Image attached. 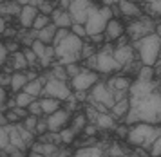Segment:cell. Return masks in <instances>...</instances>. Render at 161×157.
<instances>
[{"instance_id":"cell-1","label":"cell","mask_w":161,"mask_h":157,"mask_svg":"<svg viewBox=\"0 0 161 157\" xmlns=\"http://www.w3.org/2000/svg\"><path fill=\"white\" fill-rule=\"evenodd\" d=\"M130 110L123 119L125 125L148 123L161 125V83L156 79H134L129 89Z\"/></svg>"},{"instance_id":"cell-2","label":"cell","mask_w":161,"mask_h":157,"mask_svg":"<svg viewBox=\"0 0 161 157\" xmlns=\"http://www.w3.org/2000/svg\"><path fill=\"white\" fill-rule=\"evenodd\" d=\"M161 136V125H148V123H136L130 125L129 128V136L127 141L136 146V148H143L148 152L152 143Z\"/></svg>"},{"instance_id":"cell-3","label":"cell","mask_w":161,"mask_h":157,"mask_svg":"<svg viewBox=\"0 0 161 157\" xmlns=\"http://www.w3.org/2000/svg\"><path fill=\"white\" fill-rule=\"evenodd\" d=\"M132 47L136 51V56L139 58L141 65L154 67L158 63V58L161 54V38L156 33H152V35L145 36V38H141L138 42H134Z\"/></svg>"},{"instance_id":"cell-4","label":"cell","mask_w":161,"mask_h":157,"mask_svg":"<svg viewBox=\"0 0 161 157\" xmlns=\"http://www.w3.org/2000/svg\"><path fill=\"white\" fill-rule=\"evenodd\" d=\"M81 49H83V38L76 36L74 33H69L54 47V51H56V60L60 62V65L78 63L81 60Z\"/></svg>"},{"instance_id":"cell-5","label":"cell","mask_w":161,"mask_h":157,"mask_svg":"<svg viewBox=\"0 0 161 157\" xmlns=\"http://www.w3.org/2000/svg\"><path fill=\"white\" fill-rule=\"evenodd\" d=\"M87 63V69L91 71H96V72H102V74H110V72H116V71H121L123 67L116 62L114 58V49L110 45H105L102 51H98L94 56H91L85 60Z\"/></svg>"},{"instance_id":"cell-6","label":"cell","mask_w":161,"mask_h":157,"mask_svg":"<svg viewBox=\"0 0 161 157\" xmlns=\"http://www.w3.org/2000/svg\"><path fill=\"white\" fill-rule=\"evenodd\" d=\"M112 20V9L109 6H96L92 13L89 14L87 22H85V29H87V36L94 35H105L107 24Z\"/></svg>"},{"instance_id":"cell-7","label":"cell","mask_w":161,"mask_h":157,"mask_svg":"<svg viewBox=\"0 0 161 157\" xmlns=\"http://www.w3.org/2000/svg\"><path fill=\"white\" fill-rule=\"evenodd\" d=\"M89 101H91V105L100 103V105H103V107H107L110 110V108L116 105V96H114V90H112L107 83L98 81V83L92 87V90H91Z\"/></svg>"},{"instance_id":"cell-8","label":"cell","mask_w":161,"mask_h":157,"mask_svg":"<svg viewBox=\"0 0 161 157\" xmlns=\"http://www.w3.org/2000/svg\"><path fill=\"white\" fill-rule=\"evenodd\" d=\"M71 96H73V89L67 81L47 78L44 87V98H54V100H60V101H67Z\"/></svg>"},{"instance_id":"cell-9","label":"cell","mask_w":161,"mask_h":157,"mask_svg":"<svg viewBox=\"0 0 161 157\" xmlns=\"http://www.w3.org/2000/svg\"><path fill=\"white\" fill-rule=\"evenodd\" d=\"M98 81H100L98 72L91 71L87 67H83L80 74L71 79V89H73L74 92H91L92 87H94Z\"/></svg>"},{"instance_id":"cell-10","label":"cell","mask_w":161,"mask_h":157,"mask_svg":"<svg viewBox=\"0 0 161 157\" xmlns=\"http://www.w3.org/2000/svg\"><path fill=\"white\" fill-rule=\"evenodd\" d=\"M152 33H156V24L150 18H138L132 24H129V27H127V36L132 42H138V40L152 35Z\"/></svg>"},{"instance_id":"cell-11","label":"cell","mask_w":161,"mask_h":157,"mask_svg":"<svg viewBox=\"0 0 161 157\" xmlns=\"http://www.w3.org/2000/svg\"><path fill=\"white\" fill-rule=\"evenodd\" d=\"M94 7H96V4H92V0H74L67 11H69L74 24H83L85 25L89 14L92 13Z\"/></svg>"},{"instance_id":"cell-12","label":"cell","mask_w":161,"mask_h":157,"mask_svg":"<svg viewBox=\"0 0 161 157\" xmlns=\"http://www.w3.org/2000/svg\"><path fill=\"white\" fill-rule=\"evenodd\" d=\"M69 121H71V112L65 108H60L54 114L47 116V128L49 132H62L64 128H67Z\"/></svg>"},{"instance_id":"cell-13","label":"cell","mask_w":161,"mask_h":157,"mask_svg":"<svg viewBox=\"0 0 161 157\" xmlns=\"http://www.w3.org/2000/svg\"><path fill=\"white\" fill-rule=\"evenodd\" d=\"M134 56H136V51L132 45H116L114 47V58H116V62L121 67H127V65H130L134 62Z\"/></svg>"},{"instance_id":"cell-14","label":"cell","mask_w":161,"mask_h":157,"mask_svg":"<svg viewBox=\"0 0 161 157\" xmlns=\"http://www.w3.org/2000/svg\"><path fill=\"white\" fill-rule=\"evenodd\" d=\"M38 14H40L38 7L31 6V4H27V6H22V11H20V14H18L20 25H22L24 29H33V24H35V20H36Z\"/></svg>"},{"instance_id":"cell-15","label":"cell","mask_w":161,"mask_h":157,"mask_svg":"<svg viewBox=\"0 0 161 157\" xmlns=\"http://www.w3.org/2000/svg\"><path fill=\"white\" fill-rule=\"evenodd\" d=\"M123 35H125L123 24L118 20V18H112L107 24V29H105V40L107 42H114V40H119Z\"/></svg>"},{"instance_id":"cell-16","label":"cell","mask_w":161,"mask_h":157,"mask_svg":"<svg viewBox=\"0 0 161 157\" xmlns=\"http://www.w3.org/2000/svg\"><path fill=\"white\" fill-rule=\"evenodd\" d=\"M51 22L56 27H62V29H71L74 24L69 11H65V9H54V13L51 14Z\"/></svg>"},{"instance_id":"cell-17","label":"cell","mask_w":161,"mask_h":157,"mask_svg":"<svg viewBox=\"0 0 161 157\" xmlns=\"http://www.w3.org/2000/svg\"><path fill=\"white\" fill-rule=\"evenodd\" d=\"M129 110H130V101H129V98H125L121 101H116V105L110 108L109 112L116 121H123L127 114H129Z\"/></svg>"},{"instance_id":"cell-18","label":"cell","mask_w":161,"mask_h":157,"mask_svg":"<svg viewBox=\"0 0 161 157\" xmlns=\"http://www.w3.org/2000/svg\"><path fill=\"white\" fill-rule=\"evenodd\" d=\"M73 157H109L103 146H81L76 152H73Z\"/></svg>"},{"instance_id":"cell-19","label":"cell","mask_w":161,"mask_h":157,"mask_svg":"<svg viewBox=\"0 0 161 157\" xmlns=\"http://www.w3.org/2000/svg\"><path fill=\"white\" fill-rule=\"evenodd\" d=\"M31 152H36V154H42V155H47V157H56L58 154V144L54 143H49V141H40V143H33L31 146Z\"/></svg>"},{"instance_id":"cell-20","label":"cell","mask_w":161,"mask_h":157,"mask_svg":"<svg viewBox=\"0 0 161 157\" xmlns=\"http://www.w3.org/2000/svg\"><path fill=\"white\" fill-rule=\"evenodd\" d=\"M45 81H47V78H45V76H40V78L33 79V81H29L27 85L24 87V92L31 94L33 98H40V94H44Z\"/></svg>"},{"instance_id":"cell-21","label":"cell","mask_w":161,"mask_h":157,"mask_svg":"<svg viewBox=\"0 0 161 157\" xmlns=\"http://www.w3.org/2000/svg\"><path fill=\"white\" fill-rule=\"evenodd\" d=\"M132 81L129 76H112V78L107 81V85L112 89V90H118V92H121V90H129L132 87Z\"/></svg>"},{"instance_id":"cell-22","label":"cell","mask_w":161,"mask_h":157,"mask_svg":"<svg viewBox=\"0 0 161 157\" xmlns=\"http://www.w3.org/2000/svg\"><path fill=\"white\" fill-rule=\"evenodd\" d=\"M29 83V79H27V74L25 72H13L11 74V90L13 92H22L24 87Z\"/></svg>"},{"instance_id":"cell-23","label":"cell","mask_w":161,"mask_h":157,"mask_svg":"<svg viewBox=\"0 0 161 157\" xmlns=\"http://www.w3.org/2000/svg\"><path fill=\"white\" fill-rule=\"evenodd\" d=\"M94 125L98 127V128H103V130H116L118 128V121L110 116V112H107V114H100Z\"/></svg>"},{"instance_id":"cell-24","label":"cell","mask_w":161,"mask_h":157,"mask_svg":"<svg viewBox=\"0 0 161 157\" xmlns=\"http://www.w3.org/2000/svg\"><path fill=\"white\" fill-rule=\"evenodd\" d=\"M11 67L16 72H22V71H27L29 69V62H27V58H25V54H24L22 51H18V52L13 54V58H11Z\"/></svg>"},{"instance_id":"cell-25","label":"cell","mask_w":161,"mask_h":157,"mask_svg":"<svg viewBox=\"0 0 161 157\" xmlns=\"http://www.w3.org/2000/svg\"><path fill=\"white\" fill-rule=\"evenodd\" d=\"M40 105H42L44 114L51 116V114H54L56 110H60V108H62V101L54 100V98H42V100H40Z\"/></svg>"},{"instance_id":"cell-26","label":"cell","mask_w":161,"mask_h":157,"mask_svg":"<svg viewBox=\"0 0 161 157\" xmlns=\"http://www.w3.org/2000/svg\"><path fill=\"white\" fill-rule=\"evenodd\" d=\"M56 31H58V27H56V25L51 22V24H49L45 29L38 31V40H40V42H44L45 45H53V40H54Z\"/></svg>"},{"instance_id":"cell-27","label":"cell","mask_w":161,"mask_h":157,"mask_svg":"<svg viewBox=\"0 0 161 157\" xmlns=\"http://www.w3.org/2000/svg\"><path fill=\"white\" fill-rule=\"evenodd\" d=\"M119 11L125 14V16H139L141 14V9H139L138 4H134L132 0H125L121 4H118Z\"/></svg>"},{"instance_id":"cell-28","label":"cell","mask_w":161,"mask_h":157,"mask_svg":"<svg viewBox=\"0 0 161 157\" xmlns=\"http://www.w3.org/2000/svg\"><path fill=\"white\" fill-rule=\"evenodd\" d=\"M22 6L16 4V2H6V4H0V18L2 14L4 16H13V14H20Z\"/></svg>"},{"instance_id":"cell-29","label":"cell","mask_w":161,"mask_h":157,"mask_svg":"<svg viewBox=\"0 0 161 157\" xmlns=\"http://www.w3.org/2000/svg\"><path fill=\"white\" fill-rule=\"evenodd\" d=\"M89 125V119L85 114H81V112H78V114L73 117V123H71V128L78 134V132H83V128Z\"/></svg>"},{"instance_id":"cell-30","label":"cell","mask_w":161,"mask_h":157,"mask_svg":"<svg viewBox=\"0 0 161 157\" xmlns=\"http://www.w3.org/2000/svg\"><path fill=\"white\" fill-rule=\"evenodd\" d=\"M15 101H16V107H20V108H29V105L31 103H35L36 101V98H33L31 94H27V92H18L15 96Z\"/></svg>"},{"instance_id":"cell-31","label":"cell","mask_w":161,"mask_h":157,"mask_svg":"<svg viewBox=\"0 0 161 157\" xmlns=\"http://www.w3.org/2000/svg\"><path fill=\"white\" fill-rule=\"evenodd\" d=\"M47 78H54V79L67 81V79H69V76H67L65 67H64V65H54V67L51 69V72H49V76H47Z\"/></svg>"},{"instance_id":"cell-32","label":"cell","mask_w":161,"mask_h":157,"mask_svg":"<svg viewBox=\"0 0 161 157\" xmlns=\"http://www.w3.org/2000/svg\"><path fill=\"white\" fill-rule=\"evenodd\" d=\"M51 24V16H47V14H38L36 20H35V24H33V29L35 31H42V29H45L47 25Z\"/></svg>"},{"instance_id":"cell-33","label":"cell","mask_w":161,"mask_h":157,"mask_svg":"<svg viewBox=\"0 0 161 157\" xmlns=\"http://www.w3.org/2000/svg\"><path fill=\"white\" fill-rule=\"evenodd\" d=\"M58 134H60V139H62V144H71V143H74L76 132H74L71 127H69V128H64L62 132H58Z\"/></svg>"},{"instance_id":"cell-34","label":"cell","mask_w":161,"mask_h":157,"mask_svg":"<svg viewBox=\"0 0 161 157\" xmlns=\"http://www.w3.org/2000/svg\"><path fill=\"white\" fill-rule=\"evenodd\" d=\"M147 2V11L154 16H161V0H143Z\"/></svg>"},{"instance_id":"cell-35","label":"cell","mask_w":161,"mask_h":157,"mask_svg":"<svg viewBox=\"0 0 161 157\" xmlns=\"http://www.w3.org/2000/svg\"><path fill=\"white\" fill-rule=\"evenodd\" d=\"M154 74H156L154 67H145V65H141L139 71H138L136 79H154Z\"/></svg>"},{"instance_id":"cell-36","label":"cell","mask_w":161,"mask_h":157,"mask_svg":"<svg viewBox=\"0 0 161 157\" xmlns=\"http://www.w3.org/2000/svg\"><path fill=\"white\" fill-rule=\"evenodd\" d=\"M11 141H9V130H8V125L0 127V150H6Z\"/></svg>"},{"instance_id":"cell-37","label":"cell","mask_w":161,"mask_h":157,"mask_svg":"<svg viewBox=\"0 0 161 157\" xmlns=\"http://www.w3.org/2000/svg\"><path fill=\"white\" fill-rule=\"evenodd\" d=\"M38 119H40V117H36V116H27V117H25V119H24V127H25V128L29 130V132H33V134H35V136H36V125H38Z\"/></svg>"},{"instance_id":"cell-38","label":"cell","mask_w":161,"mask_h":157,"mask_svg":"<svg viewBox=\"0 0 161 157\" xmlns=\"http://www.w3.org/2000/svg\"><path fill=\"white\" fill-rule=\"evenodd\" d=\"M31 49H33V52L38 56V60H42V58L45 56V49H47V45H45L44 42H40V40H35L33 45H31Z\"/></svg>"},{"instance_id":"cell-39","label":"cell","mask_w":161,"mask_h":157,"mask_svg":"<svg viewBox=\"0 0 161 157\" xmlns=\"http://www.w3.org/2000/svg\"><path fill=\"white\" fill-rule=\"evenodd\" d=\"M64 67H65L67 76H69L71 79H73L74 76H78V74L81 72V69H83V67H80L78 63H69V65H64Z\"/></svg>"},{"instance_id":"cell-40","label":"cell","mask_w":161,"mask_h":157,"mask_svg":"<svg viewBox=\"0 0 161 157\" xmlns=\"http://www.w3.org/2000/svg\"><path fill=\"white\" fill-rule=\"evenodd\" d=\"M148 155L150 157H161V136L152 143V146L148 148Z\"/></svg>"},{"instance_id":"cell-41","label":"cell","mask_w":161,"mask_h":157,"mask_svg":"<svg viewBox=\"0 0 161 157\" xmlns=\"http://www.w3.org/2000/svg\"><path fill=\"white\" fill-rule=\"evenodd\" d=\"M71 33V29H62V27H58V31H56V35H54V40H53V47H56L64 38H65L67 35Z\"/></svg>"},{"instance_id":"cell-42","label":"cell","mask_w":161,"mask_h":157,"mask_svg":"<svg viewBox=\"0 0 161 157\" xmlns=\"http://www.w3.org/2000/svg\"><path fill=\"white\" fill-rule=\"evenodd\" d=\"M24 54H25V58H27V62H29V67H33V65H36L40 60H38V56L33 52V49L31 47H25V49L22 51Z\"/></svg>"},{"instance_id":"cell-43","label":"cell","mask_w":161,"mask_h":157,"mask_svg":"<svg viewBox=\"0 0 161 157\" xmlns=\"http://www.w3.org/2000/svg\"><path fill=\"white\" fill-rule=\"evenodd\" d=\"M38 11L42 14H47V16H51L54 13V4L53 2H44V4H40L38 6Z\"/></svg>"},{"instance_id":"cell-44","label":"cell","mask_w":161,"mask_h":157,"mask_svg":"<svg viewBox=\"0 0 161 157\" xmlns=\"http://www.w3.org/2000/svg\"><path fill=\"white\" fill-rule=\"evenodd\" d=\"M71 33H74V35L80 36V38H85V36H87V29H85V25H83V24H73Z\"/></svg>"},{"instance_id":"cell-45","label":"cell","mask_w":161,"mask_h":157,"mask_svg":"<svg viewBox=\"0 0 161 157\" xmlns=\"http://www.w3.org/2000/svg\"><path fill=\"white\" fill-rule=\"evenodd\" d=\"M27 110H29V114H31V116H36V117H40V116L44 114V110H42V105H40V101H35V103H31Z\"/></svg>"},{"instance_id":"cell-46","label":"cell","mask_w":161,"mask_h":157,"mask_svg":"<svg viewBox=\"0 0 161 157\" xmlns=\"http://www.w3.org/2000/svg\"><path fill=\"white\" fill-rule=\"evenodd\" d=\"M98 130H100V128L96 127L94 123H89L87 127L83 128V136H85V137H94L96 134H98Z\"/></svg>"},{"instance_id":"cell-47","label":"cell","mask_w":161,"mask_h":157,"mask_svg":"<svg viewBox=\"0 0 161 157\" xmlns=\"http://www.w3.org/2000/svg\"><path fill=\"white\" fill-rule=\"evenodd\" d=\"M45 132H49V128H47V119H38L36 134H38V136H44Z\"/></svg>"},{"instance_id":"cell-48","label":"cell","mask_w":161,"mask_h":157,"mask_svg":"<svg viewBox=\"0 0 161 157\" xmlns=\"http://www.w3.org/2000/svg\"><path fill=\"white\" fill-rule=\"evenodd\" d=\"M8 62V49H6V45L0 42V69L4 67V63Z\"/></svg>"},{"instance_id":"cell-49","label":"cell","mask_w":161,"mask_h":157,"mask_svg":"<svg viewBox=\"0 0 161 157\" xmlns=\"http://www.w3.org/2000/svg\"><path fill=\"white\" fill-rule=\"evenodd\" d=\"M0 87H11V74H0Z\"/></svg>"},{"instance_id":"cell-50","label":"cell","mask_w":161,"mask_h":157,"mask_svg":"<svg viewBox=\"0 0 161 157\" xmlns=\"http://www.w3.org/2000/svg\"><path fill=\"white\" fill-rule=\"evenodd\" d=\"M4 45H6V49H8V52L11 51L13 54L15 52H18V43L16 42H13V40H8V42H4Z\"/></svg>"},{"instance_id":"cell-51","label":"cell","mask_w":161,"mask_h":157,"mask_svg":"<svg viewBox=\"0 0 161 157\" xmlns=\"http://www.w3.org/2000/svg\"><path fill=\"white\" fill-rule=\"evenodd\" d=\"M89 38H91V42L94 43V45H100L105 40V35H94V36H89Z\"/></svg>"},{"instance_id":"cell-52","label":"cell","mask_w":161,"mask_h":157,"mask_svg":"<svg viewBox=\"0 0 161 157\" xmlns=\"http://www.w3.org/2000/svg\"><path fill=\"white\" fill-rule=\"evenodd\" d=\"M6 98H8V94H6V89L4 87H0V108L4 107L8 101H6Z\"/></svg>"},{"instance_id":"cell-53","label":"cell","mask_w":161,"mask_h":157,"mask_svg":"<svg viewBox=\"0 0 161 157\" xmlns=\"http://www.w3.org/2000/svg\"><path fill=\"white\" fill-rule=\"evenodd\" d=\"M74 0H60V6H62V9H69V7H71V4H73Z\"/></svg>"},{"instance_id":"cell-54","label":"cell","mask_w":161,"mask_h":157,"mask_svg":"<svg viewBox=\"0 0 161 157\" xmlns=\"http://www.w3.org/2000/svg\"><path fill=\"white\" fill-rule=\"evenodd\" d=\"M44 2H53V0H31V6L38 7L40 4H44Z\"/></svg>"},{"instance_id":"cell-55","label":"cell","mask_w":161,"mask_h":157,"mask_svg":"<svg viewBox=\"0 0 161 157\" xmlns=\"http://www.w3.org/2000/svg\"><path fill=\"white\" fill-rule=\"evenodd\" d=\"M4 125H9V123H8V119H6V114L0 112V127H4Z\"/></svg>"},{"instance_id":"cell-56","label":"cell","mask_w":161,"mask_h":157,"mask_svg":"<svg viewBox=\"0 0 161 157\" xmlns=\"http://www.w3.org/2000/svg\"><path fill=\"white\" fill-rule=\"evenodd\" d=\"M4 31H6V22L4 18H0V35H4Z\"/></svg>"},{"instance_id":"cell-57","label":"cell","mask_w":161,"mask_h":157,"mask_svg":"<svg viewBox=\"0 0 161 157\" xmlns=\"http://www.w3.org/2000/svg\"><path fill=\"white\" fill-rule=\"evenodd\" d=\"M13 2L20 4V6H27V4H31V0H13Z\"/></svg>"},{"instance_id":"cell-58","label":"cell","mask_w":161,"mask_h":157,"mask_svg":"<svg viewBox=\"0 0 161 157\" xmlns=\"http://www.w3.org/2000/svg\"><path fill=\"white\" fill-rule=\"evenodd\" d=\"M27 157H47V155H42V154H36V152H31Z\"/></svg>"},{"instance_id":"cell-59","label":"cell","mask_w":161,"mask_h":157,"mask_svg":"<svg viewBox=\"0 0 161 157\" xmlns=\"http://www.w3.org/2000/svg\"><path fill=\"white\" fill-rule=\"evenodd\" d=\"M156 35L161 38V24H158V25H156Z\"/></svg>"},{"instance_id":"cell-60","label":"cell","mask_w":161,"mask_h":157,"mask_svg":"<svg viewBox=\"0 0 161 157\" xmlns=\"http://www.w3.org/2000/svg\"><path fill=\"white\" fill-rule=\"evenodd\" d=\"M125 0H107V4H121Z\"/></svg>"},{"instance_id":"cell-61","label":"cell","mask_w":161,"mask_h":157,"mask_svg":"<svg viewBox=\"0 0 161 157\" xmlns=\"http://www.w3.org/2000/svg\"><path fill=\"white\" fill-rule=\"evenodd\" d=\"M109 157H130V155H125V154H121V155H109Z\"/></svg>"},{"instance_id":"cell-62","label":"cell","mask_w":161,"mask_h":157,"mask_svg":"<svg viewBox=\"0 0 161 157\" xmlns=\"http://www.w3.org/2000/svg\"><path fill=\"white\" fill-rule=\"evenodd\" d=\"M159 83H161V78H159Z\"/></svg>"}]
</instances>
